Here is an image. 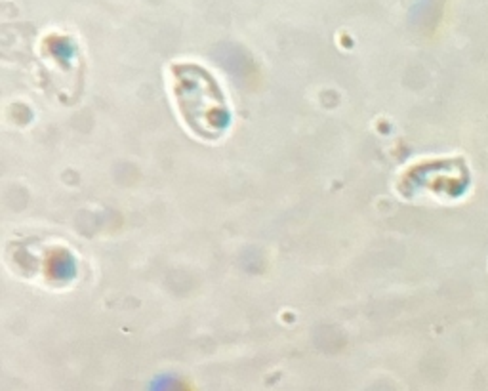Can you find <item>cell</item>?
I'll list each match as a JSON object with an SVG mask.
<instances>
[{"instance_id":"1","label":"cell","mask_w":488,"mask_h":391,"mask_svg":"<svg viewBox=\"0 0 488 391\" xmlns=\"http://www.w3.org/2000/svg\"><path fill=\"white\" fill-rule=\"evenodd\" d=\"M174 95L191 132L212 142L229 126V107L216 79L199 65H175Z\"/></svg>"}]
</instances>
